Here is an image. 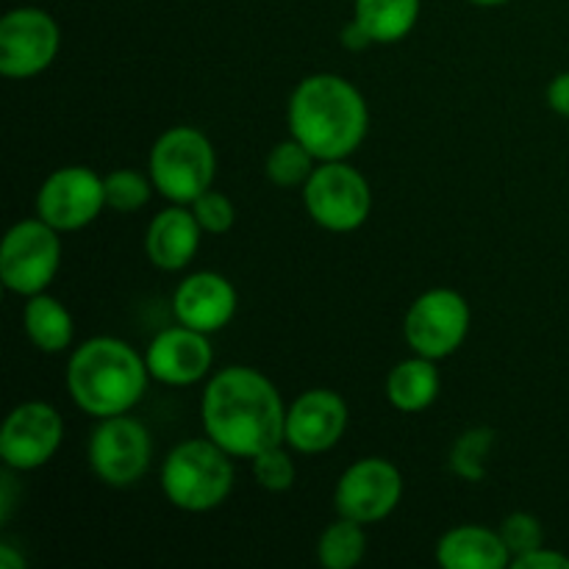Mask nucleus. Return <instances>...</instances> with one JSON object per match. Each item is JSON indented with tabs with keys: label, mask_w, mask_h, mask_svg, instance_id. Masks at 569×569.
<instances>
[{
	"label": "nucleus",
	"mask_w": 569,
	"mask_h": 569,
	"mask_svg": "<svg viewBox=\"0 0 569 569\" xmlns=\"http://www.w3.org/2000/svg\"><path fill=\"white\" fill-rule=\"evenodd\" d=\"M203 433L233 459H253L283 442L287 403L256 367L231 365L209 378L200 398Z\"/></svg>",
	"instance_id": "1"
},
{
	"label": "nucleus",
	"mask_w": 569,
	"mask_h": 569,
	"mask_svg": "<svg viewBox=\"0 0 569 569\" xmlns=\"http://www.w3.org/2000/svg\"><path fill=\"white\" fill-rule=\"evenodd\" d=\"M289 137L317 161L350 159L370 131L365 94L345 76L315 72L298 81L287 106Z\"/></svg>",
	"instance_id": "2"
},
{
	"label": "nucleus",
	"mask_w": 569,
	"mask_h": 569,
	"mask_svg": "<svg viewBox=\"0 0 569 569\" xmlns=\"http://www.w3.org/2000/svg\"><path fill=\"white\" fill-rule=\"evenodd\" d=\"M150 372L126 339L92 337L78 345L67 361V392L83 415H128L144 398Z\"/></svg>",
	"instance_id": "3"
},
{
	"label": "nucleus",
	"mask_w": 569,
	"mask_h": 569,
	"mask_svg": "<svg viewBox=\"0 0 569 569\" xmlns=\"http://www.w3.org/2000/svg\"><path fill=\"white\" fill-rule=\"evenodd\" d=\"M233 478V456L214 439H183L161 465V492L178 511L209 515L226 503Z\"/></svg>",
	"instance_id": "4"
},
{
	"label": "nucleus",
	"mask_w": 569,
	"mask_h": 569,
	"mask_svg": "<svg viewBox=\"0 0 569 569\" xmlns=\"http://www.w3.org/2000/svg\"><path fill=\"white\" fill-rule=\"evenodd\" d=\"M148 176L161 198L170 203L192 206L206 189L214 187V144L192 126L167 128L150 148Z\"/></svg>",
	"instance_id": "5"
},
{
	"label": "nucleus",
	"mask_w": 569,
	"mask_h": 569,
	"mask_svg": "<svg viewBox=\"0 0 569 569\" xmlns=\"http://www.w3.org/2000/svg\"><path fill=\"white\" fill-rule=\"evenodd\" d=\"M306 214L331 233L359 231L372 211L370 181L342 161H320L303 183Z\"/></svg>",
	"instance_id": "6"
},
{
	"label": "nucleus",
	"mask_w": 569,
	"mask_h": 569,
	"mask_svg": "<svg viewBox=\"0 0 569 569\" xmlns=\"http://www.w3.org/2000/svg\"><path fill=\"white\" fill-rule=\"evenodd\" d=\"M61 233L39 217L14 222L0 248V281L11 295L48 292L61 270Z\"/></svg>",
	"instance_id": "7"
},
{
	"label": "nucleus",
	"mask_w": 569,
	"mask_h": 569,
	"mask_svg": "<svg viewBox=\"0 0 569 569\" xmlns=\"http://www.w3.org/2000/svg\"><path fill=\"white\" fill-rule=\"evenodd\" d=\"M87 461L94 478L111 489H128L142 481L153 461V439L150 431L128 415L103 417L92 428L87 445Z\"/></svg>",
	"instance_id": "8"
},
{
	"label": "nucleus",
	"mask_w": 569,
	"mask_h": 569,
	"mask_svg": "<svg viewBox=\"0 0 569 569\" xmlns=\"http://www.w3.org/2000/svg\"><path fill=\"white\" fill-rule=\"evenodd\" d=\"M470 322L472 315L465 295L437 287L411 300L403 320V337L411 353L439 361L465 345Z\"/></svg>",
	"instance_id": "9"
},
{
	"label": "nucleus",
	"mask_w": 569,
	"mask_h": 569,
	"mask_svg": "<svg viewBox=\"0 0 569 569\" xmlns=\"http://www.w3.org/2000/svg\"><path fill=\"white\" fill-rule=\"evenodd\" d=\"M61 31L39 6H17L0 20V72L14 81L39 76L56 61Z\"/></svg>",
	"instance_id": "10"
},
{
	"label": "nucleus",
	"mask_w": 569,
	"mask_h": 569,
	"mask_svg": "<svg viewBox=\"0 0 569 569\" xmlns=\"http://www.w3.org/2000/svg\"><path fill=\"white\" fill-rule=\"evenodd\" d=\"M403 500V472L381 456L353 461L339 476L333 489V509L339 517L372 526L392 515Z\"/></svg>",
	"instance_id": "11"
},
{
	"label": "nucleus",
	"mask_w": 569,
	"mask_h": 569,
	"mask_svg": "<svg viewBox=\"0 0 569 569\" xmlns=\"http://www.w3.org/2000/svg\"><path fill=\"white\" fill-rule=\"evenodd\" d=\"M33 209L59 233L81 231L106 209L103 176L83 164L59 167L42 181Z\"/></svg>",
	"instance_id": "12"
},
{
	"label": "nucleus",
	"mask_w": 569,
	"mask_h": 569,
	"mask_svg": "<svg viewBox=\"0 0 569 569\" xmlns=\"http://www.w3.org/2000/svg\"><path fill=\"white\" fill-rule=\"evenodd\" d=\"M64 439V417L44 400H26L9 411L0 431V459L14 472L48 465Z\"/></svg>",
	"instance_id": "13"
},
{
	"label": "nucleus",
	"mask_w": 569,
	"mask_h": 569,
	"mask_svg": "<svg viewBox=\"0 0 569 569\" xmlns=\"http://www.w3.org/2000/svg\"><path fill=\"white\" fill-rule=\"evenodd\" d=\"M348 403L333 389H309L287 406L283 442L300 456H320L337 448L348 431Z\"/></svg>",
	"instance_id": "14"
},
{
	"label": "nucleus",
	"mask_w": 569,
	"mask_h": 569,
	"mask_svg": "<svg viewBox=\"0 0 569 569\" xmlns=\"http://www.w3.org/2000/svg\"><path fill=\"white\" fill-rule=\"evenodd\" d=\"M150 381L164 387H192L211 372L214 350H211L209 333L194 331L189 326H172L156 333L144 350Z\"/></svg>",
	"instance_id": "15"
},
{
	"label": "nucleus",
	"mask_w": 569,
	"mask_h": 569,
	"mask_svg": "<svg viewBox=\"0 0 569 569\" xmlns=\"http://www.w3.org/2000/svg\"><path fill=\"white\" fill-rule=\"evenodd\" d=\"M239 306L237 287L214 270H200L183 278L172 292V315L181 326L217 333L233 320Z\"/></svg>",
	"instance_id": "16"
},
{
	"label": "nucleus",
	"mask_w": 569,
	"mask_h": 569,
	"mask_svg": "<svg viewBox=\"0 0 569 569\" xmlns=\"http://www.w3.org/2000/svg\"><path fill=\"white\" fill-rule=\"evenodd\" d=\"M200 228L198 217L189 206L170 203L150 220L144 231V253L153 267L164 272H178L192 264L200 250Z\"/></svg>",
	"instance_id": "17"
},
{
	"label": "nucleus",
	"mask_w": 569,
	"mask_h": 569,
	"mask_svg": "<svg viewBox=\"0 0 569 569\" xmlns=\"http://www.w3.org/2000/svg\"><path fill=\"white\" fill-rule=\"evenodd\" d=\"M437 565L442 569H506L511 553L500 531L483 526H456L439 537Z\"/></svg>",
	"instance_id": "18"
},
{
	"label": "nucleus",
	"mask_w": 569,
	"mask_h": 569,
	"mask_svg": "<svg viewBox=\"0 0 569 569\" xmlns=\"http://www.w3.org/2000/svg\"><path fill=\"white\" fill-rule=\"evenodd\" d=\"M442 392V376L433 359L426 356H411V359L398 361L387 376V400L392 409L403 415H420L431 409Z\"/></svg>",
	"instance_id": "19"
},
{
	"label": "nucleus",
	"mask_w": 569,
	"mask_h": 569,
	"mask_svg": "<svg viewBox=\"0 0 569 569\" xmlns=\"http://www.w3.org/2000/svg\"><path fill=\"white\" fill-rule=\"evenodd\" d=\"M22 328H26V337L39 353H64L72 345V315L67 311V306L59 298L48 292H39L26 298L22 306Z\"/></svg>",
	"instance_id": "20"
},
{
	"label": "nucleus",
	"mask_w": 569,
	"mask_h": 569,
	"mask_svg": "<svg viewBox=\"0 0 569 569\" xmlns=\"http://www.w3.org/2000/svg\"><path fill=\"white\" fill-rule=\"evenodd\" d=\"M422 0H356L353 17L376 44H395L409 37L420 20Z\"/></svg>",
	"instance_id": "21"
},
{
	"label": "nucleus",
	"mask_w": 569,
	"mask_h": 569,
	"mask_svg": "<svg viewBox=\"0 0 569 569\" xmlns=\"http://www.w3.org/2000/svg\"><path fill=\"white\" fill-rule=\"evenodd\" d=\"M367 553V533L365 526L348 517H339L337 522L320 533L317 542V559L326 569H353L361 565Z\"/></svg>",
	"instance_id": "22"
},
{
	"label": "nucleus",
	"mask_w": 569,
	"mask_h": 569,
	"mask_svg": "<svg viewBox=\"0 0 569 569\" xmlns=\"http://www.w3.org/2000/svg\"><path fill=\"white\" fill-rule=\"evenodd\" d=\"M320 161L303 148L295 137L281 139L278 144H272V150L264 159V176L267 181L276 183L281 189H295L303 187L309 181V176L315 172V167Z\"/></svg>",
	"instance_id": "23"
},
{
	"label": "nucleus",
	"mask_w": 569,
	"mask_h": 569,
	"mask_svg": "<svg viewBox=\"0 0 569 569\" xmlns=\"http://www.w3.org/2000/svg\"><path fill=\"white\" fill-rule=\"evenodd\" d=\"M495 431L492 428H470L461 433L450 448V470L465 481H483L489 470V453H492Z\"/></svg>",
	"instance_id": "24"
},
{
	"label": "nucleus",
	"mask_w": 569,
	"mask_h": 569,
	"mask_svg": "<svg viewBox=\"0 0 569 569\" xmlns=\"http://www.w3.org/2000/svg\"><path fill=\"white\" fill-rule=\"evenodd\" d=\"M103 187H106V209L117 211V214H133V211L144 209L156 192L150 176H142V172L137 170H128V167L103 176Z\"/></svg>",
	"instance_id": "25"
},
{
	"label": "nucleus",
	"mask_w": 569,
	"mask_h": 569,
	"mask_svg": "<svg viewBox=\"0 0 569 569\" xmlns=\"http://www.w3.org/2000/svg\"><path fill=\"white\" fill-rule=\"evenodd\" d=\"M295 450L287 442L272 445V448L261 450L259 456L250 459V470H253L256 483L267 492H289L295 483Z\"/></svg>",
	"instance_id": "26"
},
{
	"label": "nucleus",
	"mask_w": 569,
	"mask_h": 569,
	"mask_svg": "<svg viewBox=\"0 0 569 569\" xmlns=\"http://www.w3.org/2000/svg\"><path fill=\"white\" fill-rule=\"evenodd\" d=\"M498 531L500 537H503L506 548H509L511 561L520 559V556L526 553H533V550L545 545L542 522L533 515H528V511H511L509 517H503Z\"/></svg>",
	"instance_id": "27"
},
{
	"label": "nucleus",
	"mask_w": 569,
	"mask_h": 569,
	"mask_svg": "<svg viewBox=\"0 0 569 569\" xmlns=\"http://www.w3.org/2000/svg\"><path fill=\"white\" fill-rule=\"evenodd\" d=\"M189 209L194 211L200 228H203V233H209V237H222V233L231 231L233 222H237V209H233L231 198L217 192L214 187L206 189Z\"/></svg>",
	"instance_id": "28"
},
{
	"label": "nucleus",
	"mask_w": 569,
	"mask_h": 569,
	"mask_svg": "<svg viewBox=\"0 0 569 569\" xmlns=\"http://www.w3.org/2000/svg\"><path fill=\"white\" fill-rule=\"evenodd\" d=\"M515 569H569V556L561 553V550L550 548H537L533 553L520 556V559L511 561Z\"/></svg>",
	"instance_id": "29"
},
{
	"label": "nucleus",
	"mask_w": 569,
	"mask_h": 569,
	"mask_svg": "<svg viewBox=\"0 0 569 569\" xmlns=\"http://www.w3.org/2000/svg\"><path fill=\"white\" fill-rule=\"evenodd\" d=\"M545 100H548L550 111L567 117L569 120V70L559 72L553 81L548 83V92H545Z\"/></svg>",
	"instance_id": "30"
},
{
	"label": "nucleus",
	"mask_w": 569,
	"mask_h": 569,
	"mask_svg": "<svg viewBox=\"0 0 569 569\" xmlns=\"http://www.w3.org/2000/svg\"><path fill=\"white\" fill-rule=\"evenodd\" d=\"M339 39H342V44L348 50H365V48H370V44H376L370 39V33H367L365 28H361V22L356 20V17L348 22V26L342 28V37H339Z\"/></svg>",
	"instance_id": "31"
},
{
	"label": "nucleus",
	"mask_w": 569,
	"mask_h": 569,
	"mask_svg": "<svg viewBox=\"0 0 569 569\" xmlns=\"http://www.w3.org/2000/svg\"><path fill=\"white\" fill-rule=\"evenodd\" d=\"M11 472H14V470H9V467H6L3 481H0V522H9L11 511H14L17 483H14V476H11Z\"/></svg>",
	"instance_id": "32"
},
{
	"label": "nucleus",
	"mask_w": 569,
	"mask_h": 569,
	"mask_svg": "<svg viewBox=\"0 0 569 569\" xmlns=\"http://www.w3.org/2000/svg\"><path fill=\"white\" fill-rule=\"evenodd\" d=\"M0 567L3 569H26V559L11 548L9 542L0 545Z\"/></svg>",
	"instance_id": "33"
},
{
	"label": "nucleus",
	"mask_w": 569,
	"mask_h": 569,
	"mask_svg": "<svg viewBox=\"0 0 569 569\" xmlns=\"http://www.w3.org/2000/svg\"><path fill=\"white\" fill-rule=\"evenodd\" d=\"M467 3L483 6V9H492V6H503V3H509V0H467Z\"/></svg>",
	"instance_id": "34"
}]
</instances>
